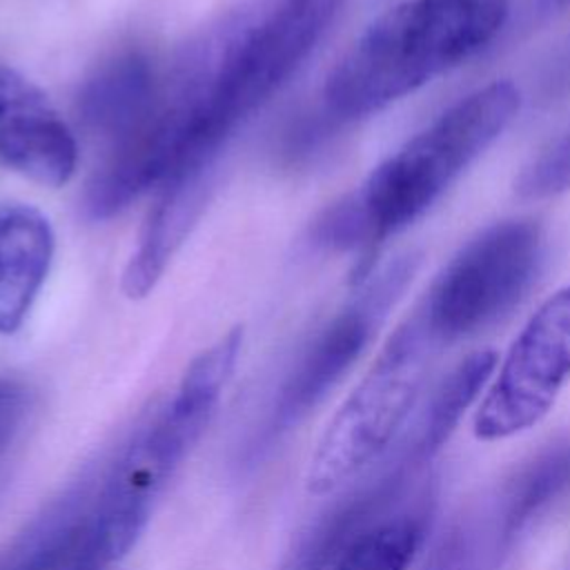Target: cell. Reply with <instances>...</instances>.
Segmentation results:
<instances>
[{"mask_svg":"<svg viewBox=\"0 0 570 570\" xmlns=\"http://www.w3.org/2000/svg\"><path fill=\"white\" fill-rule=\"evenodd\" d=\"M165 78L142 51H122L102 62L80 87L76 109L82 127L109 147L131 136L154 114Z\"/></svg>","mask_w":570,"mask_h":570,"instance_id":"obj_12","label":"cell"},{"mask_svg":"<svg viewBox=\"0 0 570 570\" xmlns=\"http://www.w3.org/2000/svg\"><path fill=\"white\" fill-rule=\"evenodd\" d=\"M430 523V503L394 512L390 519L356 539L327 570H407Z\"/></svg>","mask_w":570,"mask_h":570,"instance_id":"obj_15","label":"cell"},{"mask_svg":"<svg viewBox=\"0 0 570 570\" xmlns=\"http://www.w3.org/2000/svg\"><path fill=\"white\" fill-rule=\"evenodd\" d=\"M521 107L510 80H494L452 102L405 140L361 185L332 205L347 249H365L403 232L503 134Z\"/></svg>","mask_w":570,"mask_h":570,"instance_id":"obj_3","label":"cell"},{"mask_svg":"<svg viewBox=\"0 0 570 570\" xmlns=\"http://www.w3.org/2000/svg\"><path fill=\"white\" fill-rule=\"evenodd\" d=\"M76 140L47 96L0 62V160L22 176L58 187L76 169Z\"/></svg>","mask_w":570,"mask_h":570,"instance_id":"obj_10","label":"cell"},{"mask_svg":"<svg viewBox=\"0 0 570 570\" xmlns=\"http://www.w3.org/2000/svg\"><path fill=\"white\" fill-rule=\"evenodd\" d=\"M570 189V127L548 142L519 174L517 194L539 200Z\"/></svg>","mask_w":570,"mask_h":570,"instance_id":"obj_16","label":"cell"},{"mask_svg":"<svg viewBox=\"0 0 570 570\" xmlns=\"http://www.w3.org/2000/svg\"><path fill=\"white\" fill-rule=\"evenodd\" d=\"M436 350L419 312L396 327L321 434L305 472L309 494L338 492L396 445L419 405Z\"/></svg>","mask_w":570,"mask_h":570,"instance_id":"obj_4","label":"cell"},{"mask_svg":"<svg viewBox=\"0 0 570 570\" xmlns=\"http://www.w3.org/2000/svg\"><path fill=\"white\" fill-rule=\"evenodd\" d=\"M508 0H405L381 13L323 87L321 114L336 127L383 111L485 49Z\"/></svg>","mask_w":570,"mask_h":570,"instance_id":"obj_1","label":"cell"},{"mask_svg":"<svg viewBox=\"0 0 570 570\" xmlns=\"http://www.w3.org/2000/svg\"><path fill=\"white\" fill-rule=\"evenodd\" d=\"M416 269V256L405 254L374 274L305 347L287 374L265 430L267 439L296 428L350 372L367 347L379 323L405 289Z\"/></svg>","mask_w":570,"mask_h":570,"instance_id":"obj_9","label":"cell"},{"mask_svg":"<svg viewBox=\"0 0 570 570\" xmlns=\"http://www.w3.org/2000/svg\"><path fill=\"white\" fill-rule=\"evenodd\" d=\"M570 381V283L528 318L490 383L476 414L474 436L510 439L537 425Z\"/></svg>","mask_w":570,"mask_h":570,"instance_id":"obj_8","label":"cell"},{"mask_svg":"<svg viewBox=\"0 0 570 570\" xmlns=\"http://www.w3.org/2000/svg\"><path fill=\"white\" fill-rule=\"evenodd\" d=\"M216 163L205 158L183 160L158 185L156 203L122 274V289L127 296L142 298L154 289L167 263L185 243L189 229L205 209Z\"/></svg>","mask_w":570,"mask_h":570,"instance_id":"obj_11","label":"cell"},{"mask_svg":"<svg viewBox=\"0 0 570 570\" xmlns=\"http://www.w3.org/2000/svg\"><path fill=\"white\" fill-rule=\"evenodd\" d=\"M236 327L187 365L167 403L131 436L96 490L85 559L89 570L122 561L145 532L156 501L207 430L240 352Z\"/></svg>","mask_w":570,"mask_h":570,"instance_id":"obj_2","label":"cell"},{"mask_svg":"<svg viewBox=\"0 0 570 570\" xmlns=\"http://www.w3.org/2000/svg\"><path fill=\"white\" fill-rule=\"evenodd\" d=\"M345 0H261L218 24V56L203 134H229L276 94L321 42Z\"/></svg>","mask_w":570,"mask_h":570,"instance_id":"obj_5","label":"cell"},{"mask_svg":"<svg viewBox=\"0 0 570 570\" xmlns=\"http://www.w3.org/2000/svg\"><path fill=\"white\" fill-rule=\"evenodd\" d=\"M94 499V481L65 492L9 546L0 570H80Z\"/></svg>","mask_w":570,"mask_h":570,"instance_id":"obj_14","label":"cell"},{"mask_svg":"<svg viewBox=\"0 0 570 570\" xmlns=\"http://www.w3.org/2000/svg\"><path fill=\"white\" fill-rule=\"evenodd\" d=\"M568 494L570 441H559L470 501L443 530L423 570H501L534 521Z\"/></svg>","mask_w":570,"mask_h":570,"instance_id":"obj_7","label":"cell"},{"mask_svg":"<svg viewBox=\"0 0 570 570\" xmlns=\"http://www.w3.org/2000/svg\"><path fill=\"white\" fill-rule=\"evenodd\" d=\"M53 232L31 207L0 212V334L27 318L51 265Z\"/></svg>","mask_w":570,"mask_h":570,"instance_id":"obj_13","label":"cell"},{"mask_svg":"<svg viewBox=\"0 0 570 570\" xmlns=\"http://www.w3.org/2000/svg\"><path fill=\"white\" fill-rule=\"evenodd\" d=\"M546 4H550V7H563V4H570V0H546Z\"/></svg>","mask_w":570,"mask_h":570,"instance_id":"obj_18","label":"cell"},{"mask_svg":"<svg viewBox=\"0 0 570 570\" xmlns=\"http://www.w3.org/2000/svg\"><path fill=\"white\" fill-rule=\"evenodd\" d=\"M31 403L33 394L22 381L0 379V454L22 430Z\"/></svg>","mask_w":570,"mask_h":570,"instance_id":"obj_17","label":"cell"},{"mask_svg":"<svg viewBox=\"0 0 570 570\" xmlns=\"http://www.w3.org/2000/svg\"><path fill=\"white\" fill-rule=\"evenodd\" d=\"M541 261L543 232L537 220L492 223L443 265L416 312L439 345L472 336L519 305Z\"/></svg>","mask_w":570,"mask_h":570,"instance_id":"obj_6","label":"cell"}]
</instances>
